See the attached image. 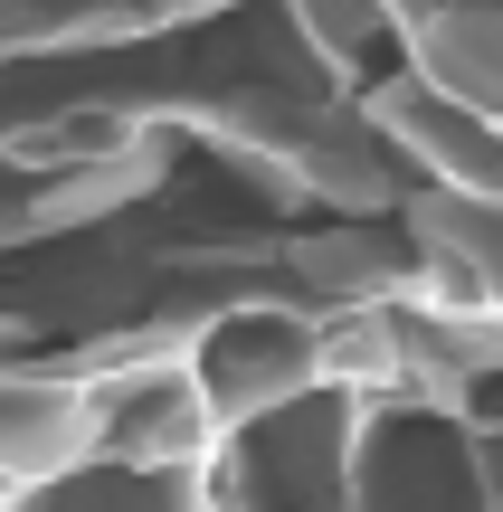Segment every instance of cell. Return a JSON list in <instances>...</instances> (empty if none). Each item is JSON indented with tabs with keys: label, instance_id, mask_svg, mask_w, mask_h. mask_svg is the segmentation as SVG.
Returning a JSON list of instances; mask_svg holds the SVG:
<instances>
[{
	"label": "cell",
	"instance_id": "6da1fadb",
	"mask_svg": "<svg viewBox=\"0 0 503 512\" xmlns=\"http://www.w3.org/2000/svg\"><path fill=\"white\" fill-rule=\"evenodd\" d=\"M418 285L409 219L342 209L314 171L238 133L152 124L114 162L0 152V380L190 351L228 304L352 313Z\"/></svg>",
	"mask_w": 503,
	"mask_h": 512
},
{
	"label": "cell",
	"instance_id": "7a4b0ae2",
	"mask_svg": "<svg viewBox=\"0 0 503 512\" xmlns=\"http://www.w3.org/2000/svg\"><path fill=\"white\" fill-rule=\"evenodd\" d=\"M209 512H503V370L466 389L323 380L228 427Z\"/></svg>",
	"mask_w": 503,
	"mask_h": 512
},
{
	"label": "cell",
	"instance_id": "3957f363",
	"mask_svg": "<svg viewBox=\"0 0 503 512\" xmlns=\"http://www.w3.org/2000/svg\"><path fill=\"white\" fill-rule=\"evenodd\" d=\"M76 427L86 456L105 465H190L200 475L219 456V408H209L190 351H133L76 380Z\"/></svg>",
	"mask_w": 503,
	"mask_h": 512
},
{
	"label": "cell",
	"instance_id": "277c9868",
	"mask_svg": "<svg viewBox=\"0 0 503 512\" xmlns=\"http://www.w3.org/2000/svg\"><path fill=\"white\" fill-rule=\"evenodd\" d=\"M190 370H200L209 408H219V437H228V427H247V418H266V408L333 380V313L228 304L219 323L190 332Z\"/></svg>",
	"mask_w": 503,
	"mask_h": 512
},
{
	"label": "cell",
	"instance_id": "5b68a950",
	"mask_svg": "<svg viewBox=\"0 0 503 512\" xmlns=\"http://www.w3.org/2000/svg\"><path fill=\"white\" fill-rule=\"evenodd\" d=\"M361 114H371V124L418 162V181L503 200V124H494V114H475L466 95H447L437 76H418V67L380 76V86H361Z\"/></svg>",
	"mask_w": 503,
	"mask_h": 512
},
{
	"label": "cell",
	"instance_id": "8992f818",
	"mask_svg": "<svg viewBox=\"0 0 503 512\" xmlns=\"http://www.w3.org/2000/svg\"><path fill=\"white\" fill-rule=\"evenodd\" d=\"M0 512H209V484L190 465H105V456H76L57 475L19 484V503Z\"/></svg>",
	"mask_w": 503,
	"mask_h": 512
},
{
	"label": "cell",
	"instance_id": "52a82bcc",
	"mask_svg": "<svg viewBox=\"0 0 503 512\" xmlns=\"http://www.w3.org/2000/svg\"><path fill=\"white\" fill-rule=\"evenodd\" d=\"M285 19L333 67V86H352V95L409 67V10L399 0H285Z\"/></svg>",
	"mask_w": 503,
	"mask_h": 512
}]
</instances>
